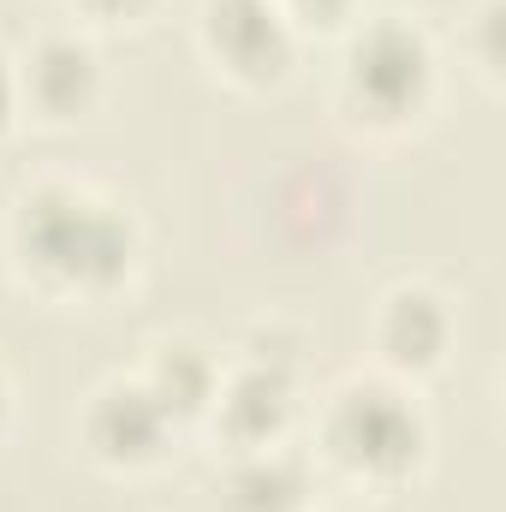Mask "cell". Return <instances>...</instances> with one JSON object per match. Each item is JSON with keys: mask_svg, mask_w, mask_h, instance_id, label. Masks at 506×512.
Here are the masks:
<instances>
[{"mask_svg": "<svg viewBox=\"0 0 506 512\" xmlns=\"http://www.w3.org/2000/svg\"><path fill=\"white\" fill-rule=\"evenodd\" d=\"M12 256L18 268L48 286V292H78V298H108L120 292L143 256V233L126 203L72 185V179H42L18 191L12 203Z\"/></svg>", "mask_w": 506, "mask_h": 512, "instance_id": "obj_1", "label": "cell"}, {"mask_svg": "<svg viewBox=\"0 0 506 512\" xmlns=\"http://www.w3.org/2000/svg\"><path fill=\"white\" fill-rule=\"evenodd\" d=\"M441 84V60L423 24L399 18V12H376L364 24H352L346 48H340V108L358 126H411Z\"/></svg>", "mask_w": 506, "mask_h": 512, "instance_id": "obj_2", "label": "cell"}, {"mask_svg": "<svg viewBox=\"0 0 506 512\" xmlns=\"http://www.w3.org/2000/svg\"><path fill=\"white\" fill-rule=\"evenodd\" d=\"M322 453L358 483H405L429 459V417L393 382H346L322 417Z\"/></svg>", "mask_w": 506, "mask_h": 512, "instance_id": "obj_3", "label": "cell"}, {"mask_svg": "<svg viewBox=\"0 0 506 512\" xmlns=\"http://www.w3.org/2000/svg\"><path fill=\"white\" fill-rule=\"evenodd\" d=\"M197 36H203V54L233 84H251V90L280 84L298 60V24L286 18L280 0H203Z\"/></svg>", "mask_w": 506, "mask_h": 512, "instance_id": "obj_4", "label": "cell"}, {"mask_svg": "<svg viewBox=\"0 0 506 512\" xmlns=\"http://www.w3.org/2000/svg\"><path fill=\"white\" fill-rule=\"evenodd\" d=\"M18 96H24V114L66 126V120L96 108V96H102V54L84 36H72V30H48L18 60Z\"/></svg>", "mask_w": 506, "mask_h": 512, "instance_id": "obj_5", "label": "cell"}, {"mask_svg": "<svg viewBox=\"0 0 506 512\" xmlns=\"http://www.w3.org/2000/svg\"><path fill=\"white\" fill-rule=\"evenodd\" d=\"M173 429L179 423L161 411V399L137 376L131 382H108L90 399V411H84V447L108 471H143V465H155L167 453Z\"/></svg>", "mask_w": 506, "mask_h": 512, "instance_id": "obj_6", "label": "cell"}, {"mask_svg": "<svg viewBox=\"0 0 506 512\" xmlns=\"http://www.w3.org/2000/svg\"><path fill=\"white\" fill-rule=\"evenodd\" d=\"M298 411V370L286 364H268V358H245L233 376H221L215 387V429L227 435L233 453H256V447H274L286 435Z\"/></svg>", "mask_w": 506, "mask_h": 512, "instance_id": "obj_7", "label": "cell"}, {"mask_svg": "<svg viewBox=\"0 0 506 512\" xmlns=\"http://www.w3.org/2000/svg\"><path fill=\"white\" fill-rule=\"evenodd\" d=\"M376 352L393 376L441 370L447 352H453V304L435 286H423V280L393 286L376 310Z\"/></svg>", "mask_w": 506, "mask_h": 512, "instance_id": "obj_8", "label": "cell"}, {"mask_svg": "<svg viewBox=\"0 0 506 512\" xmlns=\"http://www.w3.org/2000/svg\"><path fill=\"white\" fill-rule=\"evenodd\" d=\"M215 501H221V512H304L310 465L298 453H286L280 441L256 447V453H239V465L221 477Z\"/></svg>", "mask_w": 506, "mask_h": 512, "instance_id": "obj_9", "label": "cell"}, {"mask_svg": "<svg viewBox=\"0 0 506 512\" xmlns=\"http://www.w3.org/2000/svg\"><path fill=\"white\" fill-rule=\"evenodd\" d=\"M137 382L161 399V411H167L173 423H191V417H203V411L215 405L221 364H215L197 340H161V346L149 352V364H143Z\"/></svg>", "mask_w": 506, "mask_h": 512, "instance_id": "obj_10", "label": "cell"}, {"mask_svg": "<svg viewBox=\"0 0 506 512\" xmlns=\"http://www.w3.org/2000/svg\"><path fill=\"white\" fill-rule=\"evenodd\" d=\"M280 6L298 30H340L358 12V0H280Z\"/></svg>", "mask_w": 506, "mask_h": 512, "instance_id": "obj_11", "label": "cell"}, {"mask_svg": "<svg viewBox=\"0 0 506 512\" xmlns=\"http://www.w3.org/2000/svg\"><path fill=\"white\" fill-rule=\"evenodd\" d=\"M18 114H24V96H18V60L0 48V137L18 126Z\"/></svg>", "mask_w": 506, "mask_h": 512, "instance_id": "obj_12", "label": "cell"}, {"mask_svg": "<svg viewBox=\"0 0 506 512\" xmlns=\"http://www.w3.org/2000/svg\"><path fill=\"white\" fill-rule=\"evenodd\" d=\"M84 18H96V24H131V18H143L155 0H72Z\"/></svg>", "mask_w": 506, "mask_h": 512, "instance_id": "obj_13", "label": "cell"}, {"mask_svg": "<svg viewBox=\"0 0 506 512\" xmlns=\"http://www.w3.org/2000/svg\"><path fill=\"white\" fill-rule=\"evenodd\" d=\"M6 411H12V387H6V376H0V429H6Z\"/></svg>", "mask_w": 506, "mask_h": 512, "instance_id": "obj_14", "label": "cell"}]
</instances>
